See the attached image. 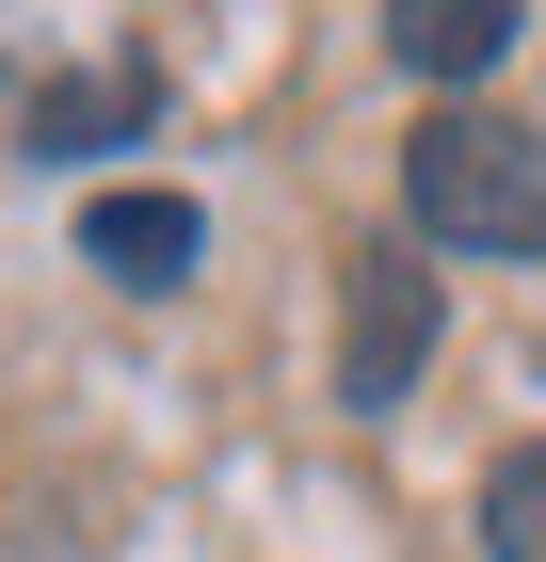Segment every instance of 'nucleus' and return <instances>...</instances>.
<instances>
[{
    "instance_id": "f257e3e1",
    "label": "nucleus",
    "mask_w": 546,
    "mask_h": 562,
    "mask_svg": "<svg viewBox=\"0 0 546 562\" xmlns=\"http://www.w3.org/2000/svg\"><path fill=\"white\" fill-rule=\"evenodd\" d=\"M402 225L419 241H450V258H546V130H514V113H419V145H402Z\"/></svg>"
},
{
    "instance_id": "f03ea898",
    "label": "nucleus",
    "mask_w": 546,
    "mask_h": 562,
    "mask_svg": "<svg viewBox=\"0 0 546 562\" xmlns=\"http://www.w3.org/2000/svg\"><path fill=\"white\" fill-rule=\"evenodd\" d=\"M434 273H419V241H354L337 258V402L354 418H386V402L419 386V353H434Z\"/></svg>"
},
{
    "instance_id": "7ed1b4c3",
    "label": "nucleus",
    "mask_w": 546,
    "mask_h": 562,
    "mask_svg": "<svg viewBox=\"0 0 546 562\" xmlns=\"http://www.w3.org/2000/svg\"><path fill=\"white\" fill-rule=\"evenodd\" d=\"M81 258L113 273V290H177V273L210 258V225H193V193H97V210H81Z\"/></svg>"
},
{
    "instance_id": "20e7f679",
    "label": "nucleus",
    "mask_w": 546,
    "mask_h": 562,
    "mask_svg": "<svg viewBox=\"0 0 546 562\" xmlns=\"http://www.w3.org/2000/svg\"><path fill=\"white\" fill-rule=\"evenodd\" d=\"M514 16H531V0H386V48H402L419 81H450V97H466V81L514 48Z\"/></svg>"
},
{
    "instance_id": "39448f33",
    "label": "nucleus",
    "mask_w": 546,
    "mask_h": 562,
    "mask_svg": "<svg viewBox=\"0 0 546 562\" xmlns=\"http://www.w3.org/2000/svg\"><path fill=\"white\" fill-rule=\"evenodd\" d=\"M145 113H161L145 65H113V81H48V97H33V145H48V161H65V145H129Z\"/></svg>"
},
{
    "instance_id": "423d86ee",
    "label": "nucleus",
    "mask_w": 546,
    "mask_h": 562,
    "mask_svg": "<svg viewBox=\"0 0 546 562\" xmlns=\"http://www.w3.org/2000/svg\"><path fill=\"white\" fill-rule=\"evenodd\" d=\"M482 562H546V434L482 467Z\"/></svg>"
}]
</instances>
